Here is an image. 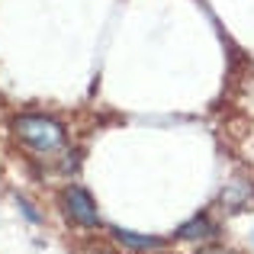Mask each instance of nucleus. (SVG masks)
Here are the masks:
<instances>
[{"mask_svg": "<svg viewBox=\"0 0 254 254\" xmlns=\"http://www.w3.org/2000/svg\"><path fill=\"white\" fill-rule=\"evenodd\" d=\"M16 135L23 138L26 145H32L36 151H55L58 145L64 142V129L49 116H19L13 123Z\"/></svg>", "mask_w": 254, "mask_h": 254, "instance_id": "obj_1", "label": "nucleus"}, {"mask_svg": "<svg viewBox=\"0 0 254 254\" xmlns=\"http://www.w3.org/2000/svg\"><path fill=\"white\" fill-rule=\"evenodd\" d=\"M62 206H64V212H68V219H74L84 229H97L100 225L97 203H93L90 193L81 190V187H68V190L62 193Z\"/></svg>", "mask_w": 254, "mask_h": 254, "instance_id": "obj_2", "label": "nucleus"}, {"mask_svg": "<svg viewBox=\"0 0 254 254\" xmlns=\"http://www.w3.org/2000/svg\"><path fill=\"white\" fill-rule=\"evenodd\" d=\"M113 238H116L119 245H126V248L132 251H158L161 248V238L155 235H138V232H129V229H113Z\"/></svg>", "mask_w": 254, "mask_h": 254, "instance_id": "obj_3", "label": "nucleus"}, {"mask_svg": "<svg viewBox=\"0 0 254 254\" xmlns=\"http://www.w3.org/2000/svg\"><path fill=\"white\" fill-rule=\"evenodd\" d=\"M212 235H216V225L209 222V216H196L177 229V238H184V242H199V238H212Z\"/></svg>", "mask_w": 254, "mask_h": 254, "instance_id": "obj_4", "label": "nucleus"}, {"mask_svg": "<svg viewBox=\"0 0 254 254\" xmlns=\"http://www.w3.org/2000/svg\"><path fill=\"white\" fill-rule=\"evenodd\" d=\"M19 209L26 212V219H29V222H42V216L36 212V206H32V203H26V199H19Z\"/></svg>", "mask_w": 254, "mask_h": 254, "instance_id": "obj_5", "label": "nucleus"}, {"mask_svg": "<svg viewBox=\"0 0 254 254\" xmlns=\"http://www.w3.org/2000/svg\"><path fill=\"white\" fill-rule=\"evenodd\" d=\"M206 254H232V251H206Z\"/></svg>", "mask_w": 254, "mask_h": 254, "instance_id": "obj_6", "label": "nucleus"}]
</instances>
